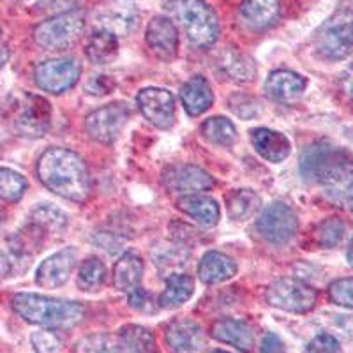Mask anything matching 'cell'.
Listing matches in <instances>:
<instances>
[{
	"mask_svg": "<svg viewBox=\"0 0 353 353\" xmlns=\"http://www.w3.org/2000/svg\"><path fill=\"white\" fill-rule=\"evenodd\" d=\"M37 176L50 191L81 203L90 194V176L83 159L62 147L44 150L37 161Z\"/></svg>",
	"mask_w": 353,
	"mask_h": 353,
	"instance_id": "obj_1",
	"label": "cell"
},
{
	"mask_svg": "<svg viewBox=\"0 0 353 353\" xmlns=\"http://www.w3.org/2000/svg\"><path fill=\"white\" fill-rule=\"evenodd\" d=\"M301 175L304 181L325 189L332 200L353 179V156L332 143L309 145L301 156Z\"/></svg>",
	"mask_w": 353,
	"mask_h": 353,
	"instance_id": "obj_2",
	"label": "cell"
},
{
	"mask_svg": "<svg viewBox=\"0 0 353 353\" xmlns=\"http://www.w3.org/2000/svg\"><path fill=\"white\" fill-rule=\"evenodd\" d=\"M11 304L25 321L46 329H72L85 318V307L80 302L36 293H18L12 297Z\"/></svg>",
	"mask_w": 353,
	"mask_h": 353,
	"instance_id": "obj_3",
	"label": "cell"
},
{
	"mask_svg": "<svg viewBox=\"0 0 353 353\" xmlns=\"http://www.w3.org/2000/svg\"><path fill=\"white\" fill-rule=\"evenodd\" d=\"M166 11L179 21L189 43L196 48H209L219 37L216 12L205 0H170Z\"/></svg>",
	"mask_w": 353,
	"mask_h": 353,
	"instance_id": "obj_4",
	"label": "cell"
},
{
	"mask_svg": "<svg viewBox=\"0 0 353 353\" xmlns=\"http://www.w3.org/2000/svg\"><path fill=\"white\" fill-rule=\"evenodd\" d=\"M154 336L140 325H124L113 334L99 332L81 337L72 353H152Z\"/></svg>",
	"mask_w": 353,
	"mask_h": 353,
	"instance_id": "obj_5",
	"label": "cell"
},
{
	"mask_svg": "<svg viewBox=\"0 0 353 353\" xmlns=\"http://www.w3.org/2000/svg\"><path fill=\"white\" fill-rule=\"evenodd\" d=\"M85 30L83 12L72 9V11L55 14L50 20L37 25L34 30V39L41 48L48 52H61L71 48L72 44L80 39Z\"/></svg>",
	"mask_w": 353,
	"mask_h": 353,
	"instance_id": "obj_6",
	"label": "cell"
},
{
	"mask_svg": "<svg viewBox=\"0 0 353 353\" xmlns=\"http://www.w3.org/2000/svg\"><path fill=\"white\" fill-rule=\"evenodd\" d=\"M316 290L295 277L277 279L267 290V302L286 313H309L316 304Z\"/></svg>",
	"mask_w": 353,
	"mask_h": 353,
	"instance_id": "obj_7",
	"label": "cell"
},
{
	"mask_svg": "<svg viewBox=\"0 0 353 353\" xmlns=\"http://www.w3.org/2000/svg\"><path fill=\"white\" fill-rule=\"evenodd\" d=\"M297 228V214L285 203L267 205L256 219L258 233L274 245L288 244L295 237Z\"/></svg>",
	"mask_w": 353,
	"mask_h": 353,
	"instance_id": "obj_8",
	"label": "cell"
},
{
	"mask_svg": "<svg viewBox=\"0 0 353 353\" xmlns=\"http://www.w3.org/2000/svg\"><path fill=\"white\" fill-rule=\"evenodd\" d=\"M129 121V108L125 103H112L88 113L85 119V131L92 140L110 145L119 138Z\"/></svg>",
	"mask_w": 353,
	"mask_h": 353,
	"instance_id": "obj_9",
	"label": "cell"
},
{
	"mask_svg": "<svg viewBox=\"0 0 353 353\" xmlns=\"http://www.w3.org/2000/svg\"><path fill=\"white\" fill-rule=\"evenodd\" d=\"M81 65L74 59H55L39 64L34 71V78L41 90L50 94H62L77 85L80 80Z\"/></svg>",
	"mask_w": 353,
	"mask_h": 353,
	"instance_id": "obj_10",
	"label": "cell"
},
{
	"mask_svg": "<svg viewBox=\"0 0 353 353\" xmlns=\"http://www.w3.org/2000/svg\"><path fill=\"white\" fill-rule=\"evenodd\" d=\"M137 103L145 119L157 129H170L175 122V97L166 88H143L138 92Z\"/></svg>",
	"mask_w": 353,
	"mask_h": 353,
	"instance_id": "obj_11",
	"label": "cell"
},
{
	"mask_svg": "<svg viewBox=\"0 0 353 353\" xmlns=\"http://www.w3.org/2000/svg\"><path fill=\"white\" fill-rule=\"evenodd\" d=\"M52 125V106L43 96L27 94L17 115V129L21 137L41 138Z\"/></svg>",
	"mask_w": 353,
	"mask_h": 353,
	"instance_id": "obj_12",
	"label": "cell"
},
{
	"mask_svg": "<svg viewBox=\"0 0 353 353\" xmlns=\"http://www.w3.org/2000/svg\"><path fill=\"white\" fill-rule=\"evenodd\" d=\"M316 52L323 61H345L353 53V20L327 25L316 39Z\"/></svg>",
	"mask_w": 353,
	"mask_h": 353,
	"instance_id": "obj_13",
	"label": "cell"
},
{
	"mask_svg": "<svg viewBox=\"0 0 353 353\" xmlns=\"http://www.w3.org/2000/svg\"><path fill=\"white\" fill-rule=\"evenodd\" d=\"M163 182L170 191L184 194H196L214 188V179L193 165H173L163 172Z\"/></svg>",
	"mask_w": 353,
	"mask_h": 353,
	"instance_id": "obj_14",
	"label": "cell"
},
{
	"mask_svg": "<svg viewBox=\"0 0 353 353\" xmlns=\"http://www.w3.org/2000/svg\"><path fill=\"white\" fill-rule=\"evenodd\" d=\"M78 253L74 248H65L59 253L52 254L37 267L36 283L41 288H61L68 283L74 265H77Z\"/></svg>",
	"mask_w": 353,
	"mask_h": 353,
	"instance_id": "obj_15",
	"label": "cell"
},
{
	"mask_svg": "<svg viewBox=\"0 0 353 353\" xmlns=\"http://www.w3.org/2000/svg\"><path fill=\"white\" fill-rule=\"evenodd\" d=\"M166 343L172 353H200L207 345V334L193 320H175L166 329Z\"/></svg>",
	"mask_w": 353,
	"mask_h": 353,
	"instance_id": "obj_16",
	"label": "cell"
},
{
	"mask_svg": "<svg viewBox=\"0 0 353 353\" xmlns=\"http://www.w3.org/2000/svg\"><path fill=\"white\" fill-rule=\"evenodd\" d=\"M147 44L161 61H173L179 53V30L166 17H154L147 27Z\"/></svg>",
	"mask_w": 353,
	"mask_h": 353,
	"instance_id": "obj_17",
	"label": "cell"
},
{
	"mask_svg": "<svg viewBox=\"0 0 353 353\" xmlns=\"http://www.w3.org/2000/svg\"><path fill=\"white\" fill-rule=\"evenodd\" d=\"M241 20L249 30L261 32L274 27L281 17L279 0H242L239 9Z\"/></svg>",
	"mask_w": 353,
	"mask_h": 353,
	"instance_id": "obj_18",
	"label": "cell"
},
{
	"mask_svg": "<svg viewBox=\"0 0 353 353\" xmlns=\"http://www.w3.org/2000/svg\"><path fill=\"white\" fill-rule=\"evenodd\" d=\"M307 87V80L302 74L288 69H279V71L270 72L267 81H265V92L279 103H292L299 99L304 94Z\"/></svg>",
	"mask_w": 353,
	"mask_h": 353,
	"instance_id": "obj_19",
	"label": "cell"
},
{
	"mask_svg": "<svg viewBox=\"0 0 353 353\" xmlns=\"http://www.w3.org/2000/svg\"><path fill=\"white\" fill-rule=\"evenodd\" d=\"M253 149L269 163H281L292 152V143L279 131L269 128H256L251 131Z\"/></svg>",
	"mask_w": 353,
	"mask_h": 353,
	"instance_id": "obj_20",
	"label": "cell"
},
{
	"mask_svg": "<svg viewBox=\"0 0 353 353\" xmlns=\"http://www.w3.org/2000/svg\"><path fill=\"white\" fill-rule=\"evenodd\" d=\"M97 20H99L101 28L110 30L115 36H121V34L125 36L138 27L140 17L132 6L125 4L124 0H117V2H110L106 8L101 9Z\"/></svg>",
	"mask_w": 353,
	"mask_h": 353,
	"instance_id": "obj_21",
	"label": "cell"
},
{
	"mask_svg": "<svg viewBox=\"0 0 353 353\" xmlns=\"http://www.w3.org/2000/svg\"><path fill=\"white\" fill-rule=\"evenodd\" d=\"M181 101L188 115L198 117L212 106L214 94L210 83L203 77L189 78L181 88Z\"/></svg>",
	"mask_w": 353,
	"mask_h": 353,
	"instance_id": "obj_22",
	"label": "cell"
},
{
	"mask_svg": "<svg viewBox=\"0 0 353 353\" xmlns=\"http://www.w3.org/2000/svg\"><path fill=\"white\" fill-rule=\"evenodd\" d=\"M176 207L205 228H212L219 221V205L205 194H184L176 200Z\"/></svg>",
	"mask_w": 353,
	"mask_h": 353,
	"instance_id": "obj_23",
	"label": "cell"
},
{
	"mask_svg": "<svg viewBox=\"0 0 353 353\" xmlns=\"http://www.w3.org/2000/svg\"><path fill=\"white\" fill-rule=\"evenodd\" d=\"M235 274H237L235 261L219 251H209L203 254L198 265V276L205 285H219L232 279Z\"/></svg>",
	"mask_w": 353,
	"mask_h": 353,
	"instance_id": "obj_24",
	"label": "cell"
},
{
	"mask_svg": "<svg viewBox=\"0 0 353 353\" xmlns=\"http://www.w3.org/2000/svg\"><path fill=\"white\" fill-rule=\"evenodd\" d=\"M212 337L217 341L228 343L241 352L249 353L254 346V334L248 323L241 320H219L212 327Z\"/></svg>",
	"mask_w": 353,
	"mask_h": 353,
	"instance_id": "obj_25",
	"label": "cell"
},
{
	"mask_svg": "<svg viewBox=\"0 0 353 353\" xmlns=\"http://www.w3.org/2000/svg\"><path fill=\"white\" fill-rule=\"evenodd\" d=\"M141 276H143V261L138 254L125 253L113 267V285L124 293H132L141 288Z\"/></svg>",
	"mask_w": 353,
	"mask_h": 353,
	"instance_id": "obj_26",
	"label": "cell"
},
{
	"mask_svg": "<svg viewBox=\"0 0 353 353\" xmlns=\"http://www.w3.org/2000/svg\"><path fill=\"white\" fill-rule=\"evenodd\" d=\"M68 226V216L53 205L43 203L30 212L28 230H32L37 237H44L46 233H62Z\"/></svg>",
	"mask_w": 353,
	"mask_h": 353,
	"instance_id": "obj_27",
	"label": "cell"
},
{
	"mask_svg": "<svg viewBox=\"0 0 353 353\" xmlns=\"http://www.w3.org/2000/svg\"><path fill=\"white\" fill-rule=\"evenodd\" d=\"M85 55H87L88 61L96 65L110 64L119 55V39L110 30L99 28L88 37L87 46H85Z\"/></svg>",
	"mask_w": 353,
	"mask_h": 353,
	"instance_id": "obj_28",
	"label": "cell"
},
{
	"mask_svg": "<svg viewBox=\"0 0 353 353\" xmlns=\"http://www.w3.org/2000/svg\"><path fill=\"white\" fill-rule=\"evenodd\" d=\"M194 293V279L185 274L166 276L165 292L161 295L159 305L165 309H175L188 302Z\"/></svg>",
	"mask_w": 353,
	"mask_h": 353,
	"instance_id": "obj_29",
	"label": "cell"
},
{
	"mask_svg": "<svg viewBox=\"0 0 353 353\" xmlns=\"http://www.w3.org/2000/svg\"><path fill=\"white\" fill-rule=\"evenodd\" d=\"M225 203L232 219L245 221L256 214V210L260 209L261 200L251 189H237V191L233 189L226 194Z\"/></svg>",
	"mask_w": 353,
	"mask_h": 353,
	"instance_id": "obj_30",
	"label": "cell"
},
{
	"mask_svg": "<svg viewBox=\"0 0 353 353\" xmlns=\"http://www.w3.org/2000/svg\"><path fill=\"white\" fill-rule=\"evenodd\" d=\"M201 134L217 147H232L237 140V128L226 117H210L201 124Z\"/></svg>",
	"mask_w": 353,
	"mask_h": 353,
	"instance_id": "obj_31",
	"label": "cell"
},
{
	"mask_svg": "<svg viewBox=\"0 0 353 353\" xmlns=\"http://www.w3.org/2000/svg\"><path fill=\"white\" fill-rule=\"evenodd\" d=\"M154 263H156L157 269L161 272H165V270H176L188 265V260L191 258V251L188 248H184L182 244L175 242V244H166L159 245V248L154 249L152 253Z\"/></svg>",
	"mask_w": 353,
	"mask_h": 353,
	"instance_id": "obj_32",
	"label": "cell"
},
{
	"mask_svg": "<svg viewBox=\"0 0 353 353\" xmlns=\"http://www.w3.org/2000/svg\"><path fill=\"white\" fill-rule=\"evenodd\" d=\"M106 283V267L96 256H88L81 261L78 272V286L83 292H99Z\"/></svg>",
	"mask_w": 353,
	"mask_h": 353,
	"instance_id": "obj_33",
	"label": "cell"
},
{
	"mask_svg": "<svg viewBox=\"0 0 353 353\" xmlns=\"http://www.w3.org/2000/svg\"><path fill=\"white\" fill-rule=\"evenodd\" d=\"M219 65L232 80L237 81H251L254 78V74H256V69H254L253 62L245 59L237 50H228V52H225V55L221 57Z\"/></svg>",
	"mask_w": 353,
	"mask_h": 353,
	"instance_id": "obj_34",
	"label": "cell"
},
{
	"mask_svg": "<svg viewBox=\"0 0 353 353\" xmlns=\"http://www.w3.org/2000/svg\"><path fill=\"white\" fill-rule=\"evenodd\" d=\"M27 189V179L11 168H0V200L14 203L21 200Z\"/></svg>",
	"mask_w": 353,
	"mask_h": 353,
	"instance_id": "obj_35",
	"label": "cell"
},
{
	"mask_svg": "<svg viewBox=\"0 0 353 353\" xmlns=\"http://www.w3.org/2000/svg\"><path fill=\"white\" fill-rule=\"evenodd\" d=\"M346 226L339 219H327L316 228V242L323 248H336L343 241Z\"/></svg>",
	"mask_w": 353,
	"mask_h": 353,
	"instance_id": "obj_36",
	"label": "cell"
},
{
	"mask_svg": "<svg viewBox=\"0 0 353 353\" xmlns=\"http://www.w3.org/2000/svg\"><path fill=\"white\" fill-rule=\"evenodd\" d=\"M329 295L334 304L353 309V277L337 279L329 286Z\"/></svg>",
	"mask_w": 353,
	"mask_h": 353,
	"instance_id": "obj_37",
	"label": "cell"
},
{
	"mask_svg": "<svg viewBox=\"0 0 353 353\" xmlns=\"http://www.w3.org/2000/svg\"><path fill=\"white\" fill-rule=\"evenodd\" d=\"M30 341L36 352L39 353H57L61 350V339L52 330H39L30 336Z\"/></svg>",
	"mask_w": 353,
	"mask_h": 353,
	"instance_id": "obj_38",
	"label": "cell"
},
{
	"mask_svg": "<svg viewBox=\"0 0 353 353\" xmlns=\"http://www.w3.org/2000/svg\"><path fill=\"white\" fill-rule=\"evenodd\" d=\"M305 353H345L336 337L330 334H318L305 348Z\"/></svg>",
	"mask_w": 353,
	"mask_h": 353,
	"instance_id": "obj_39",
	"label": "cell"
},
{
	"mask_svg": "<svg viewBox=\"0 0 353 353\" xmlns=\"http://www.w3.org/2000/svg\"><path fill=\"white\" fill-rule=\"evenodd\" d=\"M115 87L117 83L112 77L97 74L85 83V92H88L90 96H106V94H112Z\"/></svg>",
	"mask_w": 353,
	"mask_h": 353,
	"instance_id": "obj_40",
	"label": "cell"
},
{
	"mask_svg": "<svg viewBox=\"0 0 353 353\" xmlns=\"http://www.w3.org/2000/svg\"><path fill=\"white\" fill-rule=\"evenodd\" d=\"M128 299L131 307L138 309V311H147V313L152 311V297H149V293L145 292L143 288H138L132 293H129Z\"/></svg>",
	"mask_w": 353,
	"mask_h": 353,
	"instance_id": "obj_41",
	"label": "cell"
},
{
	"mask_svg": "<svg viewBox=\"0 0 353 353\" xmlns=\"http://www.w3.org/2000/svg\"><path fill=\"white\" fill-rule=\"evenodd\" d=\"M261 353H285V346L276 334L269 332L261 343Z\"/></svg>",
	"mask_w": 353,
	"mask_h": 353,
	"instance_id": "obj_42",
	"label": "cell"
},
{
	"mask_svg": "<svg viewBox=\"0 0 353 353\" xmlns=\"http://www.w3.org/2000/svg\"><path fill=\"white\" fill-rule=\"evenodd\" d=\"M72 4H74V0H41L37 8H41V11H55V9L72 11Z\"/></svg>",
	"mask_w": 353,
	"mask_h": 353,
	"instance_id": "obj_43",
	"label": "cell"
},
{
	"mask_svg": "<svg viewBox=\"0 0 353 353\" xmlns=\"http://www.w3.org/2000/svg\"><path fill=\"white\" fill-rule=\"evenodd\" d=\"M334 201L341 203L343 207H346V209L350 210V212H353V179H352V182H350V184L343 189L341 193L337 194L336 200Z\"/></svg>",
	"mask_w": 353,
	"mask_h": 353,
	"instance_id": "obj_44",
	"label": "cell"
},
{
	"mask_svg": "<svg viewBox=\"0 0 353 353\" xmlns=\"http://www.w3.org/2000/svg\"><path fill=\"white\" fill-rule=\"evenodd\" d=\"M14 270V261H12L11 254L4 253V251H0V279L6 276H9V274Z\"/></svg>",
	"mask_w": 353,
	"mask_h": 353,
	"instance_id": "obj_45",
	"label": "cell"
},
{
	"mask_svg": "<svg viewBox=\"0 0 353 353\" xmlns=\"http://www.w3.org/2000/svg\"><path fill=\"white\" fill-rule=\"evenodd\" d=\"M341 87H343V92L353 101V64L343 72L341 77Z\"/></svg>",
	"mask_w": 353,
	"mask_h": 353,
	"instance_id": "obj_46",
	"label": "cell"
},
{
	"mask_svg": "<svg viewBox=\"0 0 353 353\" xmlns=\"http://www.w3.org/2000/svg\"><path fill=\"white\" fill-rule=\"evenodd\" d=\"M346 260H348L350 267H353V239L350 241L348 248H346Z\"/></svg>",
	"mask_w": 353,
	"mask_h": 353,
	"instance_id": "obj_47",
	"label": "cell"
},
{
	"mask_svg": "<svg viewBox=\"0 0 353 353\" xmlns=\"http://www.w3.org/2000/svg\"><path fill=\"white\" fill-rule=\"evenodd\" d=\"M8 57H9L8 50H6L4 46H0V68H2V65L6 64V61H8Z\"/></svg>",
	"mask_w": 353,
	"mask_h": 353,
	"instance_id": "obj_48",
	"label": "cell"
},
{
	"mask_svg": "<svg viewBox=\"0 0 353 353\" xmlns=\"http://www.w3.org/2000/svg\"><path fill=\"white\" fill-rule=\"evenodd\" d=\"M212 353H230V352H223V350H216V352H212Z\"/></svg>",
	"mask_w": 353,
	"mask_h": 353,
	"instance_id": "obj_49",
	"label": "cell"
},
{
	"mask_svg": "<svg viewBox=\"0 0 353 353\" xmlns=\"http://www.w3.org/2000/svg\"><path fill=\"white\" fill-rule=\"evenodd\" d=\"M2 221H4V219H2V214H0V223H2Z\"/></svg>",
	"mask_w": 353,
	"mask_h": 353,
	"instance_id": "obj_50",
	"label": "cell"
}]
</instances>
